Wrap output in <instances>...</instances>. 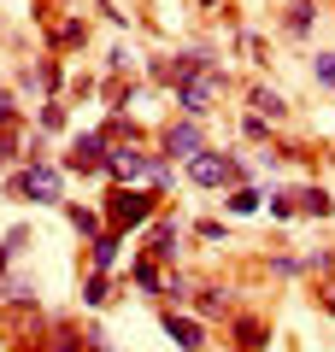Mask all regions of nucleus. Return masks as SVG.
I'll return each mask as SVG.
<instances>
[{"label":"nucleus","instance_id":"obj_24","mask_svg":"<svg viewBox=\"0 0 335 352\" xmlns=\"http://www.w3.org/2000/svg\"><path fill=\"white\" fill-rule=\"evenodd\" d=\"M36 129H41V135H59V129H65V100H41Z\"/></svg>","mask_w":335,"mask_h":352},{"label":"nucleus","instance_id":"obj_31","mask_svg":"<svg viewBox=\"0 0 335 352\" xmlns=\"http://www.w3.org/2000/svg\"><path fill=\"white\" fill-rule=\"evenodd\" d=\"M12 124H24V112H18V100H12V88L0 82V129H12Z\"/></svg>","mask_w":335,"mask_h":352},{"label":"nucleus","instance_id":"obj_2","mask_svg":"<svg viewBox=\"0 0 335 352\" xmlns=\"http://www.w3.org/2000/svg\"><path fill=\"white\" fill-rule=\"evenodd\" d=\"M159 212H165V194H153V188H106L100 194V217H106V229H118V235L148 229Z\"/></svg>","mask_w":335,"mask_h":352},{"label":"nucleus","instance_id":"obj_25","mask_svg":"<svg viewBox=\"0 0 335 352\" xmlns=\"http://www.w3.org/2000/svg\"><path fill=\"white\" fill-rule=\"evenodd\" d=\"M136 65H141V53L130 47V41H118V47L106 53V71H112V76H124V71H136Z\"/></svg>","mask_w":335,"mask_h":352},{"label":"nucleus","instance_id":"obj_27","mask_svg":"<svg viewBox=\"0 0 335 352\" xmlns=\"http://www.w3.org/2000/svg\"><path fill=\"white\" fill-rule=\"evenodd\" d=\"M271 276H306V258H294V252H271Z\"/></svg>","mask_w":335,"mask_h":352},{"label":"nucleus","instance_id":"obj_16","mask_svg":"<svg viewBox=\"0 0 335 352\" xmlns=\"http://www.w3.org/2000/svg\"><path fill=\"white\" fill-rule=\"evenodd\" d=\"M230 335H236V352H265V340H271V329H265L259 317H247V311H241L236 323H230Z\"/></svg>","mask_w":335,"mask_h":352},{"label":"nucleus","instance_id":"obj_3","mask_svg":"<svg viewBox=\"0 0 335 352\" xmlns=\"http://www.w3.org/2000/svg\"><path fill=\"white\" fill-rule=\"evenodd\" d=\"M223 94H230V71H223V65L212 59L200 76H188V82L176 88V112H183V118H194V124H206V112L223 100Z\"/></svg>","mask_w":335,"mask_h":352},{"label":"nucleus","instance_id":"obj_5","mask_svg":"<svg viewBox=\"0 0 335 352\" xmlns=\"http://www.w3.org/2000/svg\"><path fill=\"white\" fill-rule=\"evenodd\" d=\"M206 65H212L206 47H176V53H165V59L148 65V82H153V88H171V94H176V88H183L188 76H200Z\"/></svg>","mask_w":335,"mask_h":352},{"label":"nucleus","instance_id":"obj_17","mask_svg":"<svg viewBox=\"0 0 335 352\" xmlns=\"http://www.w3.org/2000/svg\"><path fill=\"white\" fill-rule=\"evenodd\" d=\"M259 206H265V188H259V182H247V188H230V194H223V212H230V217H253Z\"/></svg>","mask_w":335,"mask_h":352},{"label":"nucleus","instance_id":"obj_22","mask_svg":"<svg viewBox=\"0 0 335 352\" xmlns=\"http://www.w3.org/2000/svg\"><path fill=\"white\" fill-rule=\"evenodd\" d=\"M53 53H65V47H83V41H88V24H83V18H65V24L59 30H53Z\"/></svg>","mask_w":335,"mask_h":352},{"label":"nucleus","instance_id":"obj_23","mask_svg":"<svg viewBox=\"0 0 335 352\" xmlns=\"http://www.w3.org/2000/svg\"><path fill=\"white\" fill-rule=\"evenodd\" d=\"M106 300H112V276H100V270H88V282H83V305H88V311H100Z\"/></svg>","mask_w":335,"mask_h":352},{"label":"nucleus","instance_id":"obj_26","mask_svg":"<svg viewBox=\"0 0 335 352\" xmlns=\"http://www.w3.org/2000/svg\"><path fill=\"white\" fill-rule=\"evenodd\" d=\"M0 241H6V252H12V258H24V252H30V241H36V229H30V223H12Z\"/></svg>","mask_w":335,"mask_h":352},{"label":"nucleus","instance_id":"obj_29","mask_svg":"<svg viewBox=\"0 0 335 352\" xmlns=\"http://www.w3.org/2000/svg\"><path fill=\"white\" fill-rule=\"evenodd\" d=\"M194 235H200V241H212V247H218V241L230 247V223H223V217H200V223H194Z\"/></svg>","mask_w":335,"mask_h":352},{"label":"nucleus","instance_id":"obj_28","mask_svg":"<svg viewBox=\"0 0 335 352\" xmlns=\"http://www.w3.org/2000/svg\"><path fill=\"white\" fill-rule=\"evenodd\" d=\"M241 135H247L253 147H271V124H265L259 112H247V118H241Z\"/></svg>","mask_w":335,"mask_h":352},{"label":"nucleus","instance_id":"obj_30","mask_svg":"<svg viewBox=\"0 0 335 352\" xmlns=\"http://www.w3.org/2000/svg\"><path fill=\"white\" fill-rule=\"evenodd\" d=\"M312 82L335 94V53H318V59H312Z\"/></svg>","mask_w":335,"mask_h":352},{"label":"nucleus","instance_id":"obj_4","mask_svg":"<svg viewBox=\"0 0 335 352\" xmlns=\"http://www.w3.org/2000/svg\"><path fill=\"white\" fill-rule=\"evenodd\" d=\"M206 147H212L206 124H194V118H171V124L159 129V159H171V164H194Z\"/></svg>","mask_w":335,"mask_h":352},{"label":"nucleus","instance_id":"obj_11","mask_svg":"<svg viewBox=\"0 0 335 352\" xmlns=\"http://www.w3.org/2000/svg\"><path fill=\"white\" fill-rule=\"evenodd\" d=\"M247 112H259L265 124H283V118H288V94L271 88V82H253L247 88Z\"/></svg>","mask_w":335,"mask_h":352},{"label":"nucleus","instance_id":"obj_34","mask_svg":"<svg viewBox=\"0 0 335 352\" xmlns=\"http://www.w3.org/2000/svg\"><path fill=\"white\" fill-rule=\"evenodd\" d=\"M0 300H6V294H0Z\"/></svg>","mask_w":335,"mask_h":352},{"label":"nucleus","instance_id":"obj_1","mask_svg":"<svg viewBox=\"0 0 335 352\" xmlns=\"http://www.w3.org/2000/svg\"><path fill=\"white\" fill-rule=\"evenodd\" d=\"M6 194L18 206H65V164L59 159H30L6 176Z\"/></svg>","mask_w":335,"mask_h":352},{"label":"nucleus","instance_id":"obj_33","mask_svg":"<svg viewBox=\"0 0 335 352\" xmlns=\"http://www.w3.org/2000/svg\"><path fill=\"white\" fill-rule=\"evenodd\" d=\"M318 305H323V311H329V317H335V282H329V288H323V294H318Z\"/></svg>","mask_w":335,"mask_h":352},{"label":"nucleus","instance_id":"obj_7","mask_svg":"<svg viewBox=\"0 0 335 352\" xmlns=\"http://www.w3.org/2000/svg\"><path fill=\"white\" fill-rule=\"evenodd\" d=\"M153 164H159V153H148V147H112L106 182H112V188H148Z\"/></svg>","mask_w":335,"mask_h":352},{"label":"nucleus","instance_id":"obj_10","mask_svg":"<svg viewBox=\"0 0 335 352\" xmlns=\"http://www.w3.org/2000/svg\"><path fill=\"white\" fill-rule=\"evenodd\" d=\"M59 82H65V71H59V59H53V53L18 71V88H24V94H48V100H59Z\"/></svg>","mask_w":335,"mask_h":352},{"label":"nucleus","instance_id":"obj_20","mask_svg":"<svg viewBox=\"0 0 335 352\" xmlns=\"http://www.w3.org/2000/svg\"><path fill=\"white\" fill-rule=\"evenodd\" d=\"M265 212H271L276 223H288V217H300V200H294V188H265Z\"/></svg>","mask_w":335,"mask_h":352},{"label":"nucleus","instance_id":"obj_14","mask_svg":"<svg viewBox=\"0 0 335 352\" xmlns=\"http://www.w3.org/2000/svg\"><path fill=\"white\" fill-rule=\"evenodd\" d=\"M188 305H194V317H200V323H212V317H223V311H230V288H218V282H200Z\"/></svg>","mask_w":335,"mask_h":352},{"label":"nucleus","instance_id":"obj_13","mask_svg":"<svg viewBox=\"0 0 335 352\" xmlns=\"http://www.w3.org/2000/svg\"><path fill=\"white\" fill-rule=\"evenodd\" d=\"M118 252H124V235H118V229H106L100 241H88V270L112 276V270H118Z\"/></svg>","mask_w":335,"mask_h":352},{"label":"nucleus","instance_id":"obj_18","mask_svg":"<svg viewBox=\"0 0 335 352\" xmlns=\"http://www.w3.org/2000/svg\"><path fill=\"white\" fill-rule=\"evenodd\" d=\"M294 200H300V217H335V194L323 188V182H312V188H300Z\"/></svg>","mask_w":335,"mask_h":352},{"label":"nucleus","instance_id":"obj_9","mask_svg":"<svg viewBox=\"0 0 335 352\" xmlns=\"http://www.w3.org/2000/svg\"><path fill=\"white\" fill-rule=\"evenodd\" d=\"M176 247H183V223H176V212H159L153 217V235H148V258L176 264Z\"/></svg>","mask_w":335,"mask_h":352},{"label":"nucleus","instance_id":"obj_12","mask_svg":"<svg viewBox=\"0 0 335 352\" xmlns=\"http://www.w3.org/2000/svg\"><path fill=\"white\" fill-rule=\"evenodd\" d=\"M59 212H65V223H71V229H77V235H83V241H100V235H106V217H100V206H83V200H65Z\"/></svg>","mask_w":335,"mask_h":352},{"label":"nucleus","instance_id":"obj_6","mask_svg":"<svg viewBox=\"0 0 335 352\" xmlns=\"http://www.w3.org/2000/svg\"><path fill=\"white\" fill-rule=\"evenodd\" d=\"M106 159H112V141L100 129H83V135H71L59 164H65V176H106Z\"/></svg>","mask_w":335,"mask_h":352},{"label":"nucleus","instance_id":"obj_19","mask_svg":"<svg viewBox=\"0 0 335 352\" xmlns=\"http://www.w3.org/2000/svg\"><path fill=\"white\" fill-rule=\"evenodd\" d=\"M312 24H318V0H294V6H288V18H283V30L306 41V36H312Z\"/></svg>","mask_w":335,"mask_h":352},{"label":"nucleus","instance_id":"obj_32","mask_svg":"<svg viewBox=\"0 0 335 352\" xmlns=\"http://www.w3.org/2000/svg\"><path fill=\"white\" fill-rule=\"evenodd\" d=\"M12 276V252H6V241H0V282Z\"/></svg>","mask_w":335,"mask_h":352},{"label":"nucleus","instance_id":"obj_8","mask_svg":"<svg viewBox=\"0 0 335 352\" xmlns=\"http://www.w3.org/2000/svg\"><path fill=\"white\" fill-rule=\"evenodd\" d=\"M159 329H165V340H171L176 352H206V323H200L194 311L165 305V311H159Z\"/></svg>","mask_w":335,"mask_h":352},{"label":"nucleus","instance_id":"obj_15","mask_svg":"<svg viewBox=\"0 0 335 352\" xmlns=\"http://www.w3.org/2000/svg\"><path fill=\"white\" fill-rule=\"evenodd\" d=\"M165 276H171V270H159L148 252H141V258H130V282H136L141 294H153V300H165Z\"/></svg>","mask_w":335,"mask_h":352},{"label":"nucleus","instance_id":"obj_21","mask_svg":"<svg viewBox=\"0 0 335 352\" xmlns=\"http://www.w3.org/2000/svg\"><path fill=\"white\" fill-rule=\"evenodd\" d=\"M194 288H200V282L188 276V270H171V276H165V305H188Z\"/></svg>","mask_w":335,"mask_h":352}]
</instances>
